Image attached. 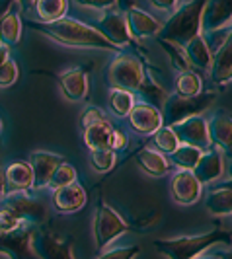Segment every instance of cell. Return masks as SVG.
<instances>
[{
  "label": "cell",
  "instance_id": "6da1fadb",
  "mask_svg": "<svg viewBox=\"0 0 232 259\" xmlns=\"http://www.w3.org/2000/svg\"><path fill=\"white\" fill-rule=\"evenodd\" d=\"M27 27L37 31L45 37L53 39L55 43H61L66 47H76V49H105V51H119L113 43H109L96 27L82 24L72 18H59L55 22H26Z\"/></svg>",
  "mask_w": 232,
  "mask_h": 259
},
{
  "label": "cell",
  "instance_id": "7a4b0ae2",
  "mask_svg": "<svg viewBox=\"0 0 232 259\" xmlns=\"http://www.w3.org/2000/svg\"><path fill=\"white\" fill-rule=\"evenodd\" d=\"M217 244H232V232L215 228L211 232L197 234V236H181L170 240H154V247L158 253L168 259H194L201 255L205 249Z\"/></svg>",
  "mask_w": 232,
  "mask_h": 259
},
{
  "label": "cell",
  "instance_id": "3957f363",
  "mask_svg": "<svg viewBox=\"0 0 232 259\" xmlns=\"http://www.w3.org/2000/svg\"><path fill=\"white\" fill-rule=\"evenodd\" d=\"M205 2L207 0H189L178 6L166 20V24H162L158 37L183 47L189 39L201 33V16Z\"/></svg>",
  "mask_w": 232,
  "mask_h": 259
},
{
  "label": "cell",
  "instance_id": "277c9868",
  "mask_svg": "<svg viewBox=\"0 0 232 259\" xmlns=\"http://www.w3.org/2000/svg\"><path fill=\"white\" fill-rule=\"evenodd\" d=\"M217 102V94L215 92H205V94H197V96H178L172 94L168 96L160 113H162V125H176L183 119L189 117L203 115L209 111L213 104Z\"/></svg>",
  "mask_w": 232,
  "mask_h": 259
},
{
  "label": "cell",
  "instance_id": "5b68a950",
  "mask_svg": "<svg viewBox=\"0 0 232 259\" xmlns=\"http://www.w3.org/2000/svg\"><path fill=\"white\" fill-rule=\"evenodd\" d=\"M131 224L125 222V219L117 212L113 207H109L103 199L98 201L96 207V217H94V240H96V249L102 251L105 246H109L115 238L129 232Z\"/></svg>",
  "mask_w": 232,
  "mask_h": 259
},
{
  "label": "cell",
  "instance_id": "8992f818",
  "mask_svg": "<svg viewBox=\"0 0 232 259\" xmlns=\"http://www.w3.org/2000/svg\"><path fill=\"white\" fill-rule=\"evenodd\" d=\"M35 230V224L24 222L16 230L0 232V255H6L8 259H39L33 247Z\"/></svg>",
  "mask_w": 232,
  "mask_h": 259
},
{
  "label": "cell",
  "instance_id": "52a82bcc",
  "mask_svg": "<svg viewBox=\"0 0 232 259\" xmlns=\"http://www.w3.org/2000/svg\"><path fill=\"white\" fill-rule=\"evenodd\" d=\"M142 76H144V68L141 61L127 53H119L107 68V80L111 88L135 92L139 88Z\"/></svg>",
  "mask_w": 232,
  "mask_h": 259
},
{
  "label": "cell",
  "instance_id": "ba28073f",
  "mask_svg": "<svg viewBox=\"0 0 232 259\" xmlns=\"http://www.w3.org/2000/svg\"><path fill=\"white\" fill-rule=\"evenodd\" d=\"M4 207L8 210H12L14 217L20 222H27V224H35L39 226L41 222H45L47 219V208L45 205L33 199L31 195H27V191H14L4 197Z\"/></svg>",
  "mask_w": 232,
  "mask_h": 259
},
{
  "label": "cell",
  "instance_id": "9c48e42d",
  "mask_svg": "<svg viewBox=\"0 0 232 259\" xmlns=\"http://www.w3.org/2000/svg\"><path fill=\"white\" fill-rule=\"evenodd\" d=\"M33 247L39 259H74L72 238L57 236L51 230H45L39 226L33 236Z\"/></svg>",
  "mask_w": 232,
  "mask_h": 259
},
{
  "label": "cell",
  "instance_id": "30bf717a",
  "mask_svg": "<svg viewBox=\"0 0 232 259\" xmlns=\"http://www.w3.org/2000/svg\"><path fill=\"white\" fill-rule=\"evenodd\" d=\"M174 135L178 137L180 144H189L199 150L207 152L211 148V139H209V129H207V121L201 115L183 119L180 123L172 125Z\"/></svg>",
  "mask_w": 232,
  "mask_h": 259
},
{
  "label": "cell",
  "instance_id": "8fae6325",
  "mask_svg": "<svg viewBox=\"0 0 232 259\" xmlns=\"http://www.w3.org/2000/svg\"><path fill=\"white\" fill-rule=\"evenodd\" d=\"M96 29L102 33L103 37L107 39L109 43H113L115 47H123V45H129L131 35L129 29H127V22H125V14L117 12V10H103L102 18L96 22Z\"/></svg>",
  "mask_w": 232,
  "mask_h": 259
},
{
  "label": "cell",
  "instance_id": "7c38bea8",
  "mask_svg": "<svg viewBox=\"0 0 232 259\" xmlns=\"http://www.w3.org/2000/svg\"><path fill=\"white\" fill-rule=\"evenodd\" d=\"M232 22V0H207L201 16V33H213Z\"/></svg>",
  "mask_w": 232,
  "mask_h": 259
},
{
  "label": "cell",
  "instance_id": "4fadbf2b",
  "mask_svg": "<svg viewBox=\"0 0 232 259\" xmlns=\"http://www.w3.org/2000/svg\"><path fill=\"white\" fill-rule=\"evenodd\" d=\"M170 193H172V199L178 205H194V203L199 201V197H201V183L197 182L194 171L181 169V171H178L172 178Z\"/></svg>",
  "mask_w": 232,
  "mask_h": 259
},
{
  "label": "cell",
  "instance_id": "5bb4252c",
  "mask_svg": "<svg viewBox=\"0 0 232 259\" xmlns=\"http://www.w3.org/2000/svg\"><path fill=\"white\" fill-rule=\"evenodd\" d=\"M125 22H127V29H129L131 39H146L156 37L162 29V24L156 20L154 16L146 14L144 10L131 6L125 12Z\"/></svg>",
  "mask_w": 232,
  "mask_h": 259
},
{
  "label": "cell",
  "instance_id": "9a60e30c",
  "mask_svg": "<svg viewBox=\"0 0 232 259\" xmlns=\"http://www.w3.org/2000/svg\"><path fill=\"white\" fill-rule=\"evenodd\" d=\"M129 125L133 131H137L139 135H152L158 127H162V113L160 109L150 104H135L129 111Z\"/></svg>",
  "mask_w": 232,
  "mask_h": 259
},
{
  "label": "cell",
  "instance_id": "2e32d148",
  "mask_svg": "<svg viewBox=\"0 0 232 259\" xmlns=\"http://www.w3.org/2000/svg\"><path fill=\"white\" fill-rule=\"evenodd\" d=\"M61 162H65L63 156L53 154V152H45V150L31 152L29 154V166H31V171H33V189L47 187L53 171L57 169V166Z\"/></svg>",
  "mask_w": 232,
  "mask_h": 259
},
{
  "label": "cell",
  "instance_id": "e0dca14e",
  "mask_svg": "<svg viewBox=\"0 0 232 259\" xmlns=\"http://www.w3.org/2000/svg\"><path fill=\"white\" fill-rule=\"evenodd\" d=\"M209 74H211V80L215 84H219V86H224V84L232 82V27L230 33L222 41V45L213 55Z\"/></svg>",
  "mask_w": 232,
  "mask_h": 259
},
{
  "label": "cell",
  "instance_id": "ac0fdd59",
  "mask_svg": "<svg viewBox=\"0 0 232 259\" xmlns=\"http://www.w3.org/2000/svg\"><path fill=\"white\" fill-rule=\"evenodd\" d=\"M59 88L68 102H82L88 96V74L84 68H70L57 76Z\"/></svg>",
  "mask_w": 232,
  "mask_h": 259
},
{
  "label": "cell",
  "instance_id": "d6986e66",
  "mask_svg": "<svg viewBox=\"0 0 232 259\" xmlns=\"http://www.w3.org/2000/svg\"><path fill=\"white\" fill-rule=\"evenodd\" d=\"M53 205L59 212H76L86 205V191L80 183H70L53 191Z\"/></svg>",
  "mask_w": 232,
  "mask_h": 259
},
{
  "label": "cell",
  "instance_id": "ffe728a7",
  "mask_svg": "<svg viewBox=\"0 0 232 259\" xmlns=\"http://www.w3.org/2000/svg\"><path fill=\"white\" fill-rule=\"evenodd\" d=\"M224 171V162H222V154L219 150H207L203 156L199 158L197 166L194 168V176L201 185H209L215 180H219Z\"/></svg>",
  "mask_w": 232,
  "mask_h": 259
},
{
  "label": "cell",
  "instance_id": "44dd1931",
  "mask_svg": "<svg viewBox=\"0 0 232 259\" xmlns=\"http://www.w3.org/2000/svg\"><path fill=\"white\" fill-rule=\"evenodd\" d=\"M4 183L8 193L33 189V171L29 162H12L8 168H4Z\"/></svg>",
  "mask_w": 232,
  "mask_h": 259
},
{
  "label": "cell",
  "instance_id": "7402d4cb",
  "mask_svg": "<svg viewBox=\"0 0 232 259\" xmlns=\"http://www.w3.org/2000/svg\"><path fill=\"white\" fill-rule=\"evenodd\" d=\"M183 53L189 61V65L203 70V72H209L211 68V61H213V55H211V47L207 45L203 33H197L195 37H191L185 45H183Z\"/></svg>",
  "mask_w": 232,
  "mask_h": 259
},
{
  "label": "cell",
  "instance_id": "603a6c76",
  "mask_svg": "<svg viewBox=\"0 0 232 259\" xmlns=\"http://www.w3.org/2000/svg\"><path fill=\"white\" fill-rule=\"evenodd\" d=\"M211 144H217L222 150H232V117L217 113L207 121Z\"/></svg>",
  "mask_w": 232,
  "mask_h": 259
},
{
  "label": "cell",
  "instance_id": "cb8c5ba5",
  "mask_svg": "<svg viewBox=\"0 0 232 259\" xmlns=\"http://www.w3.org/2000/svg\"><path fill=\"white\" fill-rule=\"evenodd\" d=\"M135 160H137L139 168H141L144 174L152 176V178H162L168 169H170V164H168L166 156L162 154V152H158V150H152V148H146V150L137 152Z\"/></svg>",
  "mask_w": 232,
  "mask_h": 259
},
{
  "label": "cell",
  "instance_id": "d4e9b609",
  "mask_svg": "<svg viewBox=\"0 0 232 259\" xmlns=\"http://www.w3.org/2000/svg\"><path fill=\"white\" fill-rule=\"evenodd\" d=\"M84 135H82V141L84 144L90 148V150H105L109 148V143H111V133H113V125L105 119V121H100L96 125H92L88 129H82Z\"/></svg>",
  "mask_w": 232,
  "mask_h": 259
},
{
  "label": "cell",
  "instance_id": "484cf974",
  "mask_svg": "<svg viewBox=\"0 0 232 259\" xmlns=\"http://www.w3.org/2000/svg\"><path fill=\"white\" fill-rule=\"evenodd\" d=\"M22 37V20L16 12H6L0 18V45L12 49Z\"/></svg>",
  "mask_w": 232,
  "mask_h": 259
},
{
  "label": "cell",
  "instance_id": "4316f807",
  "mask_svg": "<svg viewBox=\"0 0 232 259\" xmlns=\"http://www.w3.org/2000/svg\"><path fill=\"white\" fill-rule=\"evenodd\" d=\"M205 208L213 217H228L232 214V189L220 187L209 191L205 197Z\"/></svg>",
  "mask_w": 232,
  "mask_h": 259
},
{
  "label": "cell",
  "instance_id": "83f0119b",
  "mask_svg": "<svg viewBox=\"0 0 232 259\" xmlns=\"http://www.w3.org/2000/svg\"><path fill=\"white\" fill-rule=\"evenodd\" d=\"M137 92L142 96L144 104L154 105L158 109H162V105H164V102H166V98H168L166 90L162 88V84H160L152 74H146V72H144V76H142Z\"/></svg>",
  "mask_w": 232,
  "mask_h": 259
},
{
  "label": "cell",
  "instance_id": "f1b7e54d",
  "mask_svg": "<svg viewBox=\"0 0 232 259\" xmlns=\"http://www.w3.org/2000/svg\"><path fill=\"white\" fill-rule=\"evenodd\" d=\"M35 16L39 22H55L68 12V0H35Z\"/></svg>",
  "mask_w": 232,
  "mask_h": 259
},
{
  "label": "cell",
  "instance_id": "f546056e",
  "mask_svg": "<svg viewBox=\"0 0 232 259\" xmlns=\"http://www.w3.org/2000/svg\"><path fill=\"white\" fill-rule=\"evenodd\" d=\"M168 156H170V160H172V164L176 168L194 171V168L197 166V162H199V158L203 156V150H199L195 146H189V144H180L172 154Z\"/></svg>",
  "mask_w": 232,
  "mask_h": 259
},
{
  "label": "cell",
  "instance_id": "4dcf8cb0",
  "mask_svg": "<svg viewBox=\"0 0 232 259\" xmlns=\"http://www.w3.org/2000/svg\"><path fill=\"white\" fill-rule=\"evenodd\" d=\"M133 105H135L133 92L121 90V88H111V92H109V109L117 117H127L129 111L133 109Z\"/></svg>",
  "mask_w": 232,
  "mask_h": 259
},
{
  "label": "cell",
  "instance_id": "1f68e13d",
  "mask_svg": "<svg viewBox=\"0 0 232 259\" xmlns=\"http://www.w3.org/2000/svg\"><path fill=\"white\" fill-rule=\"evenodd\" d=\"M152 143H154V146L158 148V152H162L164 156L172 154V152L180 146L178 137L174 135L172 127H168V125H162V127H158V129L152 133Z\"/></svg>",
  "mask_w": 232,
  "mask_h": 259
},
{
  "label": "cell",
  "instance_id": "d6a6232c",
  "mask_svg": "<svg viewBox=\"0 0 232 259\" xmlns=\"http://www.w3.org/2000/svg\"><path fill=\"white\" fill-rule=\"evenodd\" d=\"M201 78L197 72H191V70H185V72H180L178 78H176V94L178 96H197L201 94Z\"/></svg>",
  "mask_w": 232,
  "mask_h": 259
},
{
  "label": "cell",
  "instance_id": "836d02e7",
  "mask_svg": "<svg viewBox=\"0 0 232 259\" xmlns=\"http://www.w3.org/2000/svg\"><path fill=\"white\" fill-rule=\"evenodd\" d=\"M76 182V168L68 162H61L57 169L53 171L51 180L47 183V187H51L53 191L59 189V187H65V185H70V183Z\"/></svg>",
  "mask_w": 232,
  "mask_h": 259
},
{
  "label": "cell",
  "instance_id": "e575fe53",
  "mask_svg": "<svg viewBox=\"0 0 232 259\" xmlns=\"http://www.w3.org/2000/svg\"><path fill=\"white\" fill-rule=\"evenodd\" d=\"M158 43L162 45V49L166 51V55L170 57V61H172V65L174 68H178L180 72H185V70H189V61H187V57H185V53H183V47L180 45H176V43H170L166 39H160L158 37Z\"/></svg>",
  "mask_w": 232,
  "mask_h": 259
},
{
  "label": "cell",
  "instance_id": "d590c367",
  "mask_svg": "<svg viewBox=\"0 0 232 259\" xmlns=\"http://www.w3.org/2000/svg\"><path fill=\"white\" fill-rule=\"evenodd\" d=\"M90 166L96 171H109L115 166V152L105 148V150H90Z\"/></svg>",
  "mask_w": 232,
  "mask_h": 259
},
{
  "label": "cell",
  "instance_id": "8d00e7d4",
  "mask_svg": "<svg viewBox=\"0 0 232 259\" xmlns=\"http://www.w3.org/2000/svg\"><path fill=\"white\" fill-rule=\"evenodd\" d=\"M20 76V70H18V65L12 59H6L2 65H0V88H8L16 84V80Z\"/></svg>",
  "mask_w": 232,
  "mask_h": 259
},
{
  "label": "cell",
  "instance_id": "74e56055",
  "mask_svg": "<svg viewBox=\"0 0 232 259\" xmlns=\"http://www.w3.org/2000/svg\"><path fill=\"white\" fill-rule=\"evenodd\" d=\"M141 253V246H127V247H115L111 251H105L98 259H135Z\"/></svg>",
  "mask_w": 232,
  "mask_h": 259
},
{
  "label": "cell",
  "instance_id": "f35d334b",
  "mask_svg": "<svg viewBox=\"0 0 232 259\" xmlns=\"http://www.w3.org/2000/svg\"><path fill=\"white\" fill-rule=\"evenodd\" d=\"M20 224H24V222H20L16 217H14L12 210H8V208L0 207V232H10V230H16Z\"/></svg>",
  "mask_w": 232,
  "mask_h": 259
},
{
  "label": "cell",
  "instance_id": "ab89813d",
  "mask_svg": "<svg viewBox=\"0 0 232 259\" xmlns=\"http://www.w3.org/2000/svg\"><path fill=\"white\" fill-rule=\"evenodd\" d=\"M100 121H105V115H103L102 109H98V107H88V109L80 115V127H82V129H88V127L100 123Z\"/></svg>",
  "mask_w": 232,
  "mask_h": 259
},
{
  "label": "cell",
  "instance_id": "60d3db41",
  "mask_svg": "<svg viewBox=\"0 0 232 259\" xmlns=\"http://www.w3.org/2000/svg\"><path fill=\"white\" fill-rule=\"evenodd\" d=\"M127 135L123 133L121 129H115L113 127V133H111V143H109V150H113V152H121V150H125V146H127Z\"/></svg>",
  "mask_w": 232,
  "mask_h": 259
},
{
  "label": "cell",
  "instance_id": "b9f144b4",
  "mask_svg": "<svg viewBox=\"0 0 232 259\" xmlns=\"http://www.w3.org/2000/svg\"><path fill=\"white\" fill-rule=\"evenodd\" d=\"M74 2L78 6H86V8H94V10H109L119 0H74Z\"/></svg>",
  "mask_w": 232,
  "mask_h": 259
},
{
  "label": "cell",
  "instance_id": "7bdbcfd3",
  "mask_svg": "<svg viewBox=\"0 0 232 259\" xmlns=\"http://www.w3.org/2000/svg\"><path fill=\"white\" fill-rule=\"evenodd\" d=\"M178 2L180 0H150V4L160 12H174L178 8Z\"/></svg>",
  "mask_w": 232,
  "mask_h": 259
},
{
  "label": "cell",
  "instance_id": "ee69618b",
  "mask_svg": "<svg viewBox=\"0 0 232 259\" xmlns=\"http://www.w3.org/2000/svg\"><path fill=\"white\" fill-rule=\"evenodd\" d=\"M6 193V183H4V168H0V199Z\"/></svg>",
  "mask_w": 232,
  "mask_h": 259
},
{
  "label": "cell",
  "instance_id": "f6af8a7d",
  "mask_svg": "<svg viewBox=\"0 0 232 259\" xmlns=\"http://www.w3.org/2000/svg\"><path fill=\"white\" fill-rule=\"evenodd\" d=\"M6 59H10V49H6V47L0 45V65H2Z\"/></svg>",
  "mask_w": 232,
  "mask_h": 259
},
{
  "label": "cell",
  "instance_id": "bcb514c9",
  "mask_svg": "<svg viewBox=\"0 0 232 259\" xmlns=\"http://www.w3.org/2000/svg\"><path fill=\"white\" fill-rule=\"evenodd\" d=\"M217 255L220 259H232V249H228V251H217Z\"/></svg>",
  "mask_w": 232,
  "mask_h": 259
},
{
  "label": "cell",
  "instance_id": "7dc6e473",
  "mask_svg": "<svg viewBox=\"0 0 232 259\" xmlns=\"http://www.w3.org/2000/svg\"><path fill=\"white\" fill-rule=\"evenodd\" d=\"M194 259H220L217 253H213V255H197V257H194Z\"/></svg>",
  "mask_w": 232,
  "mask_h": 259
},
{
  "label": "cell",
  "instance_id": "c3c4849f",
  "mask_svg": "<svg viewBox=\"0 0 232 259\" xmlns=\"http://www.w3.org/2000/svg\"><path fill=\"white\" fill-rule=\"evenodd\" d=\"M18 2H20L22 6H31V4H33L35 0H18Z\"/></svg>",
  "mask_w": 232,
  "mask_h": 259
},
{
  "label": "cell",
  "instance_id": "681fc988",
  "mask_svg": "<svg viewBox=\"0 0 232 259\" xmlns=\"http://www.w3.org/2000/svg\"><path fill=\"white\" fill-rule=\"evenodd\" d=\"M222 187H228V189H232V180H230V182H226V183H224Z\"/></svg>",
  "mask_w": 232,
  "mask_h": 259
},
{
  "label": "cell",
  "instance_id": "f907efd6",
  "mask_svg": "<svg viewBox=\"0 0 232 259\" xmlns=\"http://www.w3.org/2000/svg\"><path fill=\"white\" fill-rule=\"evenodd\" d=\"M228 174L232 176V162H230V166H228Z\"/></svg>",
  "mask_w": 232,
  "mask_h": 259
},
{
  "label": "cell",
  "instance_id": "816d5d0a",
  "mask_svg": "<svg viewBox=\"0 0 232 259\" xmlns=\"http://www.w3.org/2000/svg\"><path fill=\"white\" fill-rule=\"evenodd\" d=\"M0 133H2V121H0Z\"/></svg>",
  "mask_w": 232,
  "mask_h": 259
}]
</instances>
